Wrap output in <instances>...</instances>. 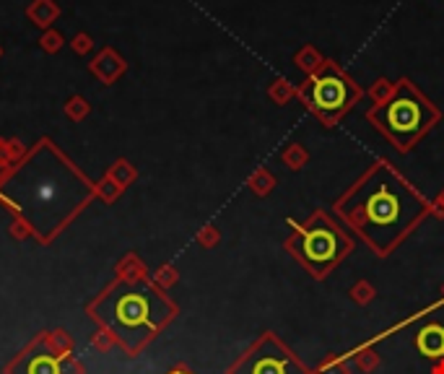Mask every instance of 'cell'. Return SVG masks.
<instances>
[{"label":"cell","mask_w":444,"mask_h":374,"mask_svg":"<svg viewBox=\"0 0 444 374\" xmlns=\"http://www.w3.org/2000/svg\"><path fill=\"white\" fill-rule=\"evenodd\" d=\"M346 101V86L338 78H325L315 86V104L323 109H338Z\"/></svg>","instance_id":"8992f818"},{"label":"cell","mask_w":444,"mask_h":374,"mask_svg":"<svg viewBox=\"0 0 444 374\" xmlns=\"http://www.w3.org/2000/svg\"><path fill=\"white\" fill-rule=\"evenodd\" d=\"M387 123L395 133H413L421 125V107L411 99H395L387 109Z\"/></svg>","instance_id":"277c9868"},{"label":"cell","mask_w":444,"mask_h":374,"mask_svg":"<svg viewBox=\"0 0 444 374\" xmlns=\"http://www.w3.org/2000/svg\"><path fill=\"white\" fill-rule=\"evenodd\" d=\"M255 374H294V372L286 367V361L268 356V359L257 361V364H255Z\"/></svg>","instance_id":"9c48e42d"},{"label":"cell","mask_w":444,"mask_h":374,"mask_svg":"<svg viewBox=\"0 0 444 374\" xmlns=\"http://www.w3.org/2000/svg\"><path fill=\"white\" fill-rule=\"evenodd\" d=\"M6 195L31 229L50 237L89 198V185L50 148H42L8 180Z\"/></svg>","instance_id":"6da1fadb"},{"label":"cell","mask_w":444,"mask_h":374,"mask_svg":"<svg viewBox=\"0 0 444 374\" xmlns=\"http://www.w3.org/2000/svg\"><path fill=\"white\" fill-rule=\"evenodd\" d=\"M418 348L426 356H444V328L442 325H426L418 333Z\"/></svg>","instance_id":"52a82bcc"},{"label":"cell","mask_w":444,"mask_h":374,"mask_svg":"<svg viewBox=\"0 0 444 374\" xmlns=\"http://www.w3.org/2000/svg\"><path fill=\"white\" fill-rule=\"evenodd\" d=\"M23 374H60V369H58V361H55V359L37 353V356H34V359L26 364Z\"/></svg>","instance_id":"ba28073f"},{"label":"cell","mask_w":444,"mask_h":374,"mask_svg":"<svg viewBox=\"0 0 444 374\" xmlns=\"http://www.w3.org/2000/svg\"><path fill=\"white\" fill-rule=\"evenodd\" d=\"M367 214H369V219L377 226H387V224L398 221L400 203H398V198L390 195L387 190L374 192L369 198V203H367Z\"/></svg>","instance_id":"5b68a950"},{"label":"cell","mask_w":444,"mask_h":374,"mask_svg":"<svg viewBox=\"0 0 444 374\" xmlns=\"http://www.w3.org/2000/svg\"><path fill=\"white\" fill-rule=\"evenodd\" d=\"M301 250H304V258L312 265L323 268L325 263H330L338 255V239L327 229H312L304 234V247Z\"/></svg>","instance_id":"3957f363"},{"label":"cell","mask_w":444,"mask_h":374,"mask_svg":"<svg viewBox=\"0 0 444 374\" xmlns=\"http://www.w3.org/2000/svg\"><path fill=\"white\" fill-rule=\"evenodd\" d=\"M94 312L128 348H136L151 336L161 317H166V304H161L146 286H120L107 294Z\"/></svg>","instance_id":"7a4b0ae2"}]
</instances>
